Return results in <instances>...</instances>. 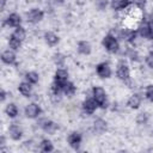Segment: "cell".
Masks as SVG:
<instances>
[{
  "mask_svg": "<svg viewBox=\"0 0 153 153\" xmlns=\"http://www.w3.org/2000/svg\"><path fill=\"white\" fill-rule=\"evenodd\" d=\"M102 45L110 54H116V53L120 51V42H118L117 37H115L112 33H108L103 37Z\"/></svg>",
  "mask_w": 153,
  "mask_h": 153,
  "instance_id": "cell-1",
  "label": "cell"
},
{
  "mask_svg": "<svg viewBox=\"0 0 153 153\" xmlns=\"http://www.w3.org/2000/svg\"><path fill=\"white\" fill-rule=\"evenodd\" d=\"M92 97L96 99V102L98 103V106L102 109L108 108L109 105V100H108V93L102 87V86H93L92 91H91Z\"/></svg>",
  "mask_w": 153,
  "mask_h": 153,
  "instance_id": "cell-2",
  "label": "cell"
},
{
  "mask_svg": "<svg viewBox=\"0 0 153 153\" xmlns=\"http://www.w3.org/2000/svg\"><path fill=\"white\" fill-rule=\"evenodd\" d=\"M42 114V108L38 103L36 102H32V103H29L25 105V109H24V115L26 118H30V120H35V118H38Z\"/></svg>",
  "mask_w": 153,
  "mask_h": 153,
  "instance_id": "cell-3",
  "label": "cell"
},
{
  "mask_svg": "<svg viewBox=\"0 0 153 153\" xmlns=\"http://www.w3.org/2000/svg\"><path fill=\"white\" fill-rule=\"evenodd\" d=\"M116 76L121 81H123V82H127L130 79V68H129L128 63L124 62L123 60L117 63V67H116Z\"/></svg>",
  "mask_w": 153,
  "mask_h": 153,
  "instance_id": "cell-4",
  "label": "cell"
},
{
  "mask_svg": "<svg viewBox=\"0 0 153 153\" xmlns=\"http://www.w3.org/2000/svg\"><path fill=\"white\" fill-rule=\"evenodd\" d=\"M43 18H44V11L38 7L30 8L26 12V20L30 24H38L43 20Z\"/></svg>",
  "mask_w": 153,
  "mask_h": 153,
  "instance_id": "cell-5",
  "label": "cell"
},
{
  "mask_svg": "<svg viewBox=\"0 0 153 153\" xmlns=\"http://www.w3.org/2000/svg\"><path fill=\"white\" fill-rule=\"evenodd\" d=\"M22 24V17L20 14H18L17 12H11L7 14V17L5 19H2V27L7 26V27H18Z\"/></svg>",
  "mask_w": 153,
  "mask_h": 153,
  "instance_id": "cell-6",
  "label": "cell"
},
{
  "mask_svg": "<svg viewBox=\"0 0 153 153\" xmlns=\"http://www.w3.org/2000/svg\"><path fill=\"white\" fill-rule=\"evenodd\" d=\"M97 108H98V103H97L96 99L92 97V94H91L90 97L85 98V99L82 100V103H81V109H82V111H84V114H85L86 116L94 114V111L97 110Z\"/></svg>",
  "mask_w": 153,
  "mask_h": 153,
  "instance_id": "cell-7",
  "label": "cell"
},
{
  "mask_svg": "<svg viewBox=\"0 0 153 153\" xmlns=\"http://www.w3.org/2000/svg\"><path fill=\"white\" fill-rule=\"evenodd\" d=\"M7 134H8V137H10L11 140H13V141H19V140L23 137V135H24V130H23V128H22L20 124H18V123H12V124H10L8 128H7Z\"/></svg>",
  "mask_w": 153,
  "mask_h": 153,
  "instance_id": "cell-8",
  "label": "cell"
},
{
  "mask_svg": "<svg viewBox=\"0 0 153 153\" xmlns=\"http://www.w3.org/2000/svg\"><path fill=\"white\" fill-rule=\"evenodd\" d=\"M136 31H137L139 37H141L143 39H153V31L151 30V27H149V25L147 24L146 20H142L137 25Z\"/></svg>",
  "mask_w": 153,
  "mask_h": 153,
  "instance_id": "cell-9",
  "label": "cell"
},
{
  "mask_svg": "<svg viewBox=\"0 0 153 153\" xmlns=\"http://www.w3.org/2000/svg\"><path fill=\"white\" fill-rule=\"evenodd\" d=\"M96 73L100 79H109L112 74V71H111L110 65L104 61L96 66Z\"/></svg>",
  "mask_w": 153,
  "mask_h": 153,
  "instance_id": "cell-10",
  "label": "cell"
},
{
  "mask_svg": "<svg viewBox=\"0 0 153 153\" xmlns=\"http://www.w3.org/2000/svg\"><path fill=\"white\" fill-rule=\"evenodd\" d=\"M81 142H82V135H81V133L74 130V131H71L68 134V136H67V143L73 149H79Z\"/></svg>",
  "mask_w": 153,
  "mask_h": 153,
  "instance_id": "cell-11",
  "label": "cell"
},
{
  "mask_svg": "<svg viewBox=\"0 0 153 153\" xmlns=\"http://www.w3.org/2000/svg\"><path fill=\"white\" fill-rule=\"evenodd\" d=\"M1 61L5 63V65H16L17 62V55H16V51L12 50V49H5L2 53H1Z\"/></svg>",
  "mask_w": 153,
  "mask_h": 153,
  "instance_id": "cell-12",
  "label": "cell"
},
{
  "mask_svg": "<svg viewBox=\"0 0 153 153\" xmlns=\"http://www.w3.org/2000/svg\"><path fill=\"white\" fill-rule=\"evenodd\" d=\"M130 5H131L130 0H110V7L115 12L126 11Z\"/></svg>",
  "mask_w": 153,
  "mask_h": 153,
  "instance_id": "cell-13",
  "label": "cell"
},
{
  "mask_svg": "<svg viewBox=\"0 0 153 153\" xmlns=\"http://www.w3.org/2000/svg\"><path fill=\"white\" fill-rule=\"evenodd\" d=\"M59 124L56 123V122H54V121H51V120H49V118H47L45 120V122H44V124L42 126V130L44 131V133H47V134H50V135H55L56 134V131L59 130Z\"/></svg>",
  "mask_w": 153,
  "mask_h": 153,
  "instance_id": "cell-14",
  "label": "cell"
},
{
  "mask_svg": "<svg viewBox=\"0 0 153 153\" xmlns=\"http://www.w3.org/2000/svg\"><path fill=\"white\" fill-rule=\"evenodd\" d=\"M141 103H142V97L141 94L139 93H133L129 96L128 100H127V106L130 108V109H139L141 106Z\"/></svg>",
  "mask_w": 153,
  "mask_h": 153,
  "instance_id": "cell-15",
  "label": "cell"
},
{
  "mask_svg": "<svg viewBox=\"0 0 153 153\" xmlns=\"http://www.w3.org/2000/svg\"><path fill=\"white\" fill-rule=\"evenodd\" d=\"M108 128V123L105 120H103L102 117H97L93 122H92V129L94 133L98 134H103Z\"/></svg>",
  "mask_w": 153,
  "mask_h": 153,
  "instance_id": "cell-16",
  "label": "cell"
},
{
  "mask_svg": "<svg viewBox=\"0 0 153 153\" xmlns=\"http://www.w3.org/2000/svg\"><path fill=\"white\" fill-rule=\"evenodd\" d=\"M68 78H69V72L63 67H59L54 73V80L61 84L68 81Z\"/></svg>",
  "mask_w": 153,
  "mask_h": 153,
  "instance_id": "cell-17",
  "label": "cell"
},
{
  "mask_svg": "<svg viewBox=\"0 0 153 153\" xmlns=\"http://www.w3.org/2000/svg\"><path fill=\"white\" fill-rule=\"evenodd\" d=\"M43 39L47 43V45H49V47H54L60 42V37L53 31H45L43 35Z\"/></svg>",
  "mask_w": 153,
  "mask_h": 153,
  "instance_id": "cell-18",
  "label": "cell"
},
{
  "mask_svg": "<svg viewBox=\"0 0 153 153\" xmlns=\"http://www.w3.org/2000/svg\"><path fill=\"white\" fill-rule=\"evenodd\" d=\"M76 50H78V53L81 54V55H90L91 51H92V45H91V43H90L88 41L82 39V41H79V42H78V44H76Z\"/></svg>",
  "mask_w": 153,
  "mask_h": 153,
  "instance_id": "cell-19",
  "label": "cell"
},
{
  "mask_svg": "<svg viewBox=\"0 0 153 153\" xmlns=\"http://www.w3.org/2000/svg\"><path fill=\"white\" fill-rule=\"evenodd\" d=\"M18 91L23 97H31L32 96V85L27 81H22L18 85Z\"/></svg>",
  "mask_w": 153,
  "mask_h": 153,
  "instance_id": "cell-20",
  "label": "cell"
},
{
  "mask_svg": "<svg viewBox=\"0 0 153 153\" xmlns=\"http://www.w3.org/2000/svg\"><path fill=\"white\" fill-rule=\"evenodd\" d=\"M75 92H76V86L74 85V82H72V81H66V82H63V86H62V93L65 94V96H67V97H72V96H74L75 94Z\"/></svg>",
  "mask_w": 153,
  "mask_h": 153,
  "instance_id": "cell-21",
  "label": "cell"
},
{
  "mask_svg": "<svg viewBox=\"0 0 153 153\" xmlns=\"http://www.w3.org/2000/svg\"><path fill=\"white\" fill-rule=\"evenodd\" d=\"M5 114L8 118H16L19 114V108L14 103H8L5 108Z\"/></svg>",
  "mask_w": 153,
  "mask_h": 153,
  "instance_id": "cell-22",
  "label": "cell"
},
{
  "mask_svg": "<svg viewBox=\"0 0 153 153\" xmlns=\"http://www.w3.org/2000/svg\"><path fill=\"white\" fill-rule=\"evenodd\" d=\"M38 149H39L41 152H45V153L53 152V151H54V143H53L49 139H43V140H41V142L38 143Z\"/></svg>",
  "mask_w": 153,
  "mask_h": 153,
  "instance_id": "cell-23",
  "label": "cell"
},
{
  "mask_svg": "<svg viewBox=\"0 0 153 153\" xmlns=\"http://www.w3.org/2000/svg\"><path fill=\"white\" fill-rule=\"evenodd\" d=\"M124 55H126L130 61H133V62H137V61L140 60V54H139V51H137L135 48H133V47H128V48L124 50Z\"/></svg>",
  "mask_w": 153,
  "mask_h": 153,
  "instance_id": "cell-24",
  "label": "cell"
},
{
  "mask_svg": "<svg viewBox=\"0 0 153 153\" xmlns=\"http://www.w3.org/2000/svg\"><path fill=\"white\" fill-rule=\"evenodd\" d=\"M7 43H8V48H10V49H12V50L17 51V50H19V49L22 48V43H23V41H20V39H18V38H16L13 35H11V36L8 37Z\"/></svg>",
  "mask_w": 153,
  "mask_h": 153,
  "instance_id": "cell-25",
  "label": "cell"
},
{
  "mask_svg": "<svg viewBox=\"0 0 153 153\" xmlns=\"http://www.w3.org/2000/svg\"><path fill=\"white\" fill-rule=\"evenodd\" d=\"M66 61H67L66 55L62 54V53H55V54L53 55V62H54V65L57 66V67H65Z\"/></svg>",
  "mask_w": 153,
  "mask_h": 153,
  "instance_id": "cell-26",
  "label": "cell"
},
{
  "mask_svg": "<svg viewBox=\"0 0 153 153\" xmlns=\"http://www.w3.org/2000/svg\"><path fill=\"white\" fill-rule=\"evenodd\" d=\"M25 81L30 82L31 85H36L38 81H39V74L35 71H30V72H26L25 73Z\"/></svg>",
  "mask_w": 153,
  "mask_h": 153,
  "instance_id": "cell-27",
  "label": "cell"
},
{
  "mask_svg": "<svg viewBox=\"0 0 153 153\" xmlns=\"http://www.w3.org/2000/svg\"><path fill=\"white\" fill-rule=\"evenodd\" d=\"M135 121H136V123L140 124V126H146V124L148 123V121H149V115H148L146 111L139 112V114L136 115V117H135Z\"/></svg>",
  "mask_w": 153,
  "mask_h": 153,
  "instance_id": "cell-28",
  "label": "cell"
},
{
  "mask_svg": "<svg viewBox=\"0 0 153 153\" xmlns=\"http://www.w3.org/2000/svg\"><path fill=\"white\" fill-rule=\"evenodd\" d=\"M12 35L16 37V38H18V39H20V41H24L25 38H26V30L20 25V26H18V27H16L14 29V31L12 32Z\"/></svg>",
  "mask_w": 153,
  "mask_h": 153,
  "instance_id": "cell-29",
  "label": "cell"
},
{
  "mask_svg": "<svg viewBox=\"0 0 153 153\" xmlns=\"http://www.w3.org/2000/svg\"><path fill=\"white\" fill-rule=\"evenodd\" d=\"M62 86H63V84L54 80L51 82V85H50V92H53V93H62Z\"/></svg>",
  "mask_w": 153,
  "mask_h": 153,
  "instance_id": "cell-30",
  "label": "cell"
},
{
  "mask_svg": "<svg viewBox=\"0 0 153 153\" xmlns=\"http://www.w3.org/2000/svg\"><path fill=\"white\" fill-rule=\"evenodd\" d=\"M145 97L148 102L153 103V84H148L145 88Z\"/></svg>",
  "mask_w": 153,
  "mask_h": 153,
  "instance_id": "cell-31",
  "label": "cell"
},
{
  "mask_svg": "<svg viewBox=\"0 0 153 153\" xmlns=\"http://www.w3.org/2000/svg\"><path fill=\"white\" fill-rule=\"evenodd\" d=\"M49 98H50L51 103H54V104H57V103H60V102L62 100V96H61V93H53V92H50Z\"/></svg>",
  "mask_w": 153,
  "mask_h": 153,
  "instance_id": "cell-32",
  "label": "cell"
},
{
  "mask_svg": "<svg viewBox=\"0 0 153 153\" xmlns=\"http://www.w3.org/2000/svg\"><path fill=\"white\" fill-rule=\"evenodd\" d=\"M130 2H131V5H134V6H136L141 10H145L147 0H130Z\"/></svg>",
  "mask_w": 153,
  "mask_h": 153,
  "instance_id": "cell-33",
  "label": "cell"
},
{
  "mask_svg": "<svg viewBox=\"0 0 153 153\" xmlns=\"http://www.w3.org/2000/svg\"><path fill=\"white\" fill-rule=\"evenodd\" d=\"M106 6H108V0H97L96 1V7L98 10H100V11L105 10Z\"/></svg>",
  "mask_w": 153,
  "mask_h": 153,
  "instance_id": "cell-34",
  "label": "cell"
},
{
  "mask_svg": "<svg viewBox=\"0 0 153 153\" xmlns=\"http://www.w3.org/2000/svg\"><path fill=\"white\" fill-rule=\"evenodd\" d=\"M5 146H6V137H5V135L2 134V135L0 136V149L4 151V149H5Z\"/></svg>",
  "mask_w": 153,
  "mask_h": 153,
  "instance_id": "cell-35",
  "label": "cell"
},
{
  "mask_svg": "<svg viewBox=\"0 0 153 153\" xmlns=\"http://www.w3.org/2000/svg\"><path fill=\"white\" fill-rule=\"evenodd\" d=\"M7 94H8V93L2 88L1 92H0V100H1V103H5V100H6V98H7Z\"/></svg>",
  "mask_w": 153,
  "mask_h": 153,
  "instance_id": "cell-36",
  "label": "cell"
},
{
  "mask_svg": "<svg viewBox=\"0 0 153 153\" xmlns=\"http://www.w3.org/2000/svg\"><path fill=\"white\" fill-rule=\"evenodd\" d=\"M0 8L1 11H5L6 10V6H7V0H0Z\"/></svg>",
  "mask_w": 153,
  "mask_h": 153,
  "instance_id": "cell-37",
  "label": "cell"
}]
</instances>
